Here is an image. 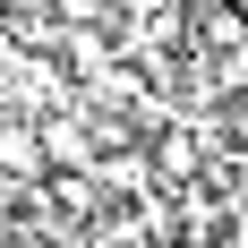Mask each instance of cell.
Returning <instances> with one entry per match:
<instances>
[{"label":"cell","instance_id":"obj_3","mask_svg":"<svg viewBox=\"0 0 248 248\" xmlns=\"http://www.w3.org/2000/svg\"><path fill=\"white\" fill-rule=\"evenodd\" d=\"M214 248H231V240H214Z\"/></svg>","mask_w":248,"mask_h":248},{"label":"cell","instance_id":"obj_1","mask_svg":"<svg viewBox=\"0 0 248 248\" xmlns=\"http://www.w3.org/2000/svg\"><path fill=\"white\" fill-rule=\"evenodd\" d=\"M34 171H51V163H43V128L26 120V111H0V180L26 188Z\"/></svg>","mask_w":248,"mask_h":248},{"label":"cell","instance_id":"obj_2","mask_svg":"<svg viewBox=\"0 0 248 248\" xmlns=\"http://www.w3.org/2000/svg\"><path fill=\"white\" fill-rule=\"evenodd\" d=\"M231 248H248V205H240V214H231Z\"/></svg>","mask_w":248,"mask_h":248}]
</instances>
